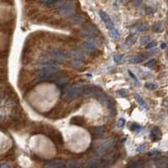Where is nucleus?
<instances>
[{"instance_id": "f257e3e1", "label": "nucleus", "mask_w": 168, "mask_h": 168, "mask_svg": "<svg viewBox=\"0 0 168 168\" xmlns=\"http://www.w3.org/2000/svg\"><path fill=\"white\" fill-rule=\"evenodd\" d=\"M82 90H83V86H76L74 88H71L69 90V91L63 97L66 101H70V100L75 99L77 97H79L80 94H82Z\"/></svg>"}, {"instance_id": "f03ea898", "label": "nucleus", "mask_w": 168, "mask_h": 168, "mask_svg": "<svg viewBox=\"0 0 168 168\" xmlns=\"http://www.w3.org/2000/svg\"><path fill=\"white\" fill-rule=\"evenodd\" d=\"M75 8V4H74V2L73 1H68L66 2L65 3H63L59 10L60 14L62 15H67L71 14Z\"/></svg>"}, {"instance_id": "7ed1b4c3", "label": "nucleus", "mask_w": 168, "mask_h": 168, "mask_svg": "<svg viewBox=\"0 0 168 168\" xmlns=\"http://www.w3.org/2000/svg\"><path fill=\"white\" fill-rule=\"evenodd\" d=\"M101 88L95 86V85L83 86V90H82V94L85 96H90V95L96 96L98 93H101Z\"/></svg>"}, {"instance_id": "20e7f679", "label": "nucleus", "mask_w": 168, "mask_h": 168, "mask_svg": "<svg viewBox=\"0 0 168 168\" xmlns=\"http://www.w3.org/2000/svg\"><path fill=\"white\" fill-rule=\"evenodd\" d=\"M48 137H49L52 142H54L57 145H63V137L62 134H60L59 131L55 130V129H52L50 132H48Z\"/></svg>"}, {"instance_id": "39448f33", "label": "nucleus", "mask_w": 168, "mask_h": 168, "mask_svg": "<svg viewBox=\"0 0 168 168\" xmlns=\"http://www.w3.org/2000/svg\"><path fill=\"white\" fill-rule=\"evenodd\" d=\"M99 15L101 16V18L102 19V20L106 23L107 27L108 28L109 30L114 29V24H113V22L112 21L111 18L109 17V15L106 13V12L101 10V11H99Z\"/></svg>"}, {"instance_id": "423d86ee", "label": "nucleus", "mask_w": 168, "mask_h": 168, "mask_svg": "<svg viewBox=\"0 0 168 168\" xmlns=\"http://www.w3.org/2000/svg\"><path fill=\"white\" fill-rule=\"evenodd\" d=\"M70 123L72 124H74V125L84 126L85 124V119L84 117H82V116H74V117H73L71 118Z\"/></svg>"}, {"instance_id": "0eeeda50", "label": "nucleus", "mask_w": 168, "mask_h": 168, "mask_svg": "<svg viewBox=\"0 0 168 168\" xmlns=\"http://www.w3.org/2000/svg\"><path fill=\"white\" fill-rule=\"evenodd\" d=\"M161 136V133H160V130L158 127H155L153 128V129L151 130L150 132V138L153 141H157L160 138Z\"/></svg>"}, {"instance_id": "6e6552de", "label": "nucleus", "mask_w": 168, "mask_h": 168, "mask_svg": "<svg viewBox=\"0 0 168 168\" xmlns=\"http://www.w3.org/2000/svg\"><path fill=\"white\" fill-rule=\"evenodd\" d=\"M93 137L95 138H98V137H101L105 132V129H104V127H96V128H94L90 130Z\"/></svg>"}, {"instance_id": "1a4fd4ad", "label": "nucleus", "mask_w": 168, "mask_h": 168, "mask_svg": "<svg viewBox=\"0 0 168 168\" xmlns=\"http://www.w3.org/2000/svg\"><path fill=\"white\" fill-rule=\"evenodd\" d=\"M47 167H54V168H63L65 167V164L62 161L59 160H52L46 164Z\"/></svg>"}, {"instance_id": "9d476101", "label": "nucleus", "mask_w": 168, "mask_h": 168, "mask_svg": "<svg viewBox=\"0 0 168 168\" xmlns=\"http://www.w3.org/2000/svg\"><path fill=\"white\" fill-rule=\"evenodd\" d=\"M83 48L88 52H93L96 50V47L90 41H85L83 43Z\"/></svg>"}, {"instance_id": "9b49d317", "label": "nucleus", "mask_w": 168, "mask_h": 168, "mask_svg": "<svg viewBox=\"0 0 168 168\" xmlns=\"http://www.w3.org/2000/svg\"><path fill=\"white\" fill-rule=\"evenodd\" d=\"M147 59V56H145L144 54H139V55H137L134 58H132L130 59V62L133 63H141L143 61Z\"/></svg>"}, {"instance_id": "f8f14e48", "label": "nucleus", "mask_w": 168, "mask_h": 168, "mask_svg": "<svg viewBox=\"0 0 168 168\" xmlns=\"http://www.w3.org/2000/svg\"><path fill=\"white\" fill-rule=\"evenodd\" d=\"M136 39H137L136 36H134V35H130L129 37L126 39V41H125V45L128 46V47L132 46V45L135 42Z\"/></svg>"}, {"instance_id": "ddd939ff", "label": "nucleus", "mask_w": 168, "mask_h": 168, "mask_svg": "<svg viewBox=\"0 0 168 168\" xmlns=\"http://www.w3.org/2000/svg\"><path fill=\"white\" fill-rule=\"evenodd\" d=\"M70 20H71L73 23H74V24H80V23L84 22L85 20L84 17H82V16H80V15H74V16H72V17H71Z\"/></svg>"}, {"instance_id": "4468645a", "label": "nucleus", "mask_w": 168, "mask_h": 168, "mask_svg": "<svg viewBox=\"0 0 168 168\" xmlns=\"http://www.w3.org/2000/svg\"><path fill=\"white\" fill-rule=\"evenodd\" d=\"M134 98H135V100L137 101V102H138V104L142 107H146V103H145V100L143 99L139 95H138V94H136L135 96H134Z\"/></svg>"}, {"instance_id": "2eb2a0df", "label": "nucleus", "mask_w": 168, "mask_h": 168, "mask_svg": "<svg viewBox=\"0 0 168 168\" xmlns=\"http://www.w3.org/2000/svg\"><path fill=\"white\" fill-rule=\"evenodd\" d=\"M68 165L70 167H80V163H79L78 161L74 160H70L68 161Z\"/></svg>"}, {"instance_id": "dca6fc26", "label": "nucleus", "mask_w": 168, "mask_h": 168, "mask_svg": "<svg viewBox=\"0 0 168 168\" xmlns=\"http://www.w3.org/2000/svg\"><path fill=\"white\" fill-rule=\"evenodd\" d=\"M153 30L155 31V32H160L161 30H162V25H161V24L158 22V23H156L155 25H154V26H153Z\"/></svg>"}, {"instance_id": "f3484780", "label": "nucleus", "mask_w": 168, "mask_h": 168, "mask_svg": "<svg viewBox=\"0 0 168 168\" xmlns=\"http://www.w3.org/2000/svg\"><path fill=\"white\" fill-rule=\"evenodd\" d=\"M119 32L118 30H117V29H112V30H111V36H112V38H114V39H118L119 37Z\"/></svg>"}, {"instance_id": "a211bd4d", "label": "nucleus", "mask_w": 168, "mask_h": 168, "mask_svg": "<svg viewBox=\"0 0 168 168\" xmlns=\"http://www.w3.org/2000/svg\"><path fill=\"white\" fill-rule=\"evenodd\" d=\"M130 129L132 131H139L141 129V126L139 124H138V123H134L131 124Z\"/></svg>"}, {"instance_id": "6ab92c4d", "label": "nucleus", "mask_w": 168, "mask_h": 168, "mask_svg": "<svg viewBox=\"0 0 168 168\" xmlns=\"http://www.w3.org/2000/svg\"><path fill=\"white\" fill-rule=\"evenodd\" d=\"M117 93L120 96H122V97H126L128 96V94H129V92L127 91V90L125 89L119 90L117 91Z\"/></svg>"}, {"instance_id": "aec40b11", "label": "nucleus", "mask_w": 168, "mask_h": 168, "mask_svg": "<svg viewBox=\"0 0 168 168\" xmlns=\"http://www.w3.org/2000/svg\"><path fill=\"white\" fill-rule=\"evenodd\" d=\"M149 26L147 25H145V24H141V25H139L137 26V30L138 31H145V30H148Z\"/></svg>"}, {"instance_id": "412c9836", "label": "nucleus", "mask_w": 168, "mask_h": 168, "mask_svg": "<svg viewBox=\"0 0 168 168\" xmlns=\"http://www.w3.org/2000/svg\"><path fill=\"white\" fill-rule=\"evenodd\" d=\"M149 37L148 36H142L141 39H140V43L142 45H147L149 43Z\"/></svg>"}, {"instance_id": "4be33fe9", "label": "nucleus", "mask_w": 168, "mask_h": 168, "mask_svg": "<svg viewBox=\"0 0 168 168\" xmlns=\"http://www.w3.org/2000/svg\"><path fill=\"white\" fill-rule=\"evenodd\" d=\"M60 0H45V1H43L42 3H44V4H47V5H52V4H54V3H56L57 2H59Z\"/></svg>"}, {"instance_id": "5701e85b", "label": "nucleus", "mask_w": 168, "mask_h": 168, "mask_svg": "<svg viewBox=\"0 0 168 168\" xmlns=\"http://www.w3.org/2000/svg\"><path fill=\"white\" fill-rule=\"evenodd\" d=\"M89 167H99V163L96 160H92L88 164Z\"/></svg>"}, {"instance_id": "b1692460", "label": "nucleus", "mask_w": 168, "mask_h": 168, "mask_svg": "<svg viewBox=\"0 0 168 168\" xmlns=\"http://www.w3.org/2000/svg\"><path fill=\"white\" fill-rule=\"evenodd\" d=\"M155 64H156V60L151 59V60H149L148 63H145V66H146V67H148V68H152V67H154V66H155Z\"/></svg>"}, {"instance_id": "393cba45", "label": "nucleus", "mask_w": 168, "mask_h": 168, "mask_svg": "<svg viewBox=\"0 0 168 168\" xmlns=\"http://www.w3.org/2000/svg\"><path fill=\"white\" fill-rule=\"evenodd\" d=\"M123 59V55H114L113 56V60H114V62H116V63H120L121 61Z\"/></svg>"}, {"instance_id": "a878e982", "label": "nucleus", "mask_w": 168, "mask_h": 168, "mask_svg": "<svg viewBox=\"0 0 168 168\" xmlns=\"http://www.w3.org/2000/svg\"><path fill=\"white\" fill-rule=\"evenodd\" d=\"M73 66L75 67V68H79L81 66V61L79 59L78 60H74L73 62Z\"/></svg>"}, {"instance_id": "bb28decb", "label": "nucleus", "mask_w": 168, "mask_h": 168, "mask_svg": "<svg viewBox=\"0 0 168 168\" xmlns=\"http://www.w3.org/2000/svg\"><path fill=\"white\" fill-rule=\"evenodd\" d=\"M145 87L149 90H154L155 88H156V85L155 84H152V83H146L145 84Z\"/></svg>"}, {"instance_id": "cd10ccee", "label": "nucleus", "mask_w": 168, "mask_h": 168, "mask_svg": "<svg viewBox=\"0 0 168 168\" xmlns=\"http://www.w3.org/2000/svg\"><path fill=\"white\" fill-rule=\"evenodd\" d=\"M124 124H125V120L123 118L119 119L118 123V128H123Z\"/></svg>"}, {"instance_id": "c85d7f7f", "label": "nucleus", "mask_w": 168, "mask_h": 168, "mask_svg": "<svg viewBox=\"0 0 168 168\" xmlns=\"http://www.w3.org/2000/svg\"><path fill=\"white\" fill-rule=\"evenodd\" d=\"M156 46V41H151L147 44V48H153Z\"/></svg>"}, {"instance_id": "c756f323", "label": "nucleus", "mask_w": 168, "mask_h": 168, "mask_svg": "<svg viewBox=\"0 0 168 168\" xmlns=\"http://www.w3.org/2000/svg\"><path fill=\"white\" fill-rule=\"evenodd\" d=\"M145 149H146V145H145V144H143L142 145H140L139 147L137 148V151H138V152H140V151H144Z\"/></svg>"}, {"instance_id": "7c9ffc66", "label": "nucleus", "mask_w": 168, "mask_h": 168, "mask_svg": "<svg viewBox=\"0 0 168 168\" xmlns=\"http://www.w3.org/2000/svg\"><path fill=\"white\" fill-rule=\"evenodd\" d=\"M129 75H130V76H131V77H132L133 79H134V80H135V82H136V84H138V79H137V77H136V76L134 75V74H133V73H132V72H131L130 70H129Z\"/></svg>"}, {"instance_id": "2f4dec72", "label": "nucleus", "mask_w": 168, "mask_h": 168, "mask_svg": "<svg viewBox=\"0 0 168 168\" xmlns=\"http://www.w3.org/2000/svg\"><path fill=\"white\" fill-rule=\"evenodd\" d=\"M160 151H157V150H156V151H152V152H149V156H157V155H160Z\"/></svg>"}, {"instance_id": "473e14b6", "label": "nucleus", "mask_w": 168, "mask_h": 168, "mask_svg": "<svg viewBox=\"0 0 168 168\" xmlns=\"http://www.w3.org/2000/svg\"><path fill=\"white\" fill-rule=\"evenodd\" d=\"M166 48V44L165 43H162L161 44V48Z\"/></svg>"}]
</instances>
